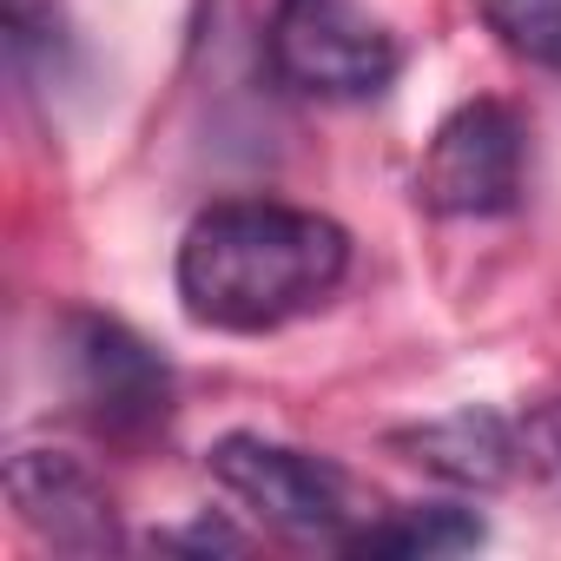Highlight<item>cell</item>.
<instances>
[{"label":"cell","instance_id":"obj_1","mask_svg":"<svg viewBox=\"0 0 561 561\" xmlns=\"http://www.w3.org/2000/svg\"><path fill=\"white\" fill-rule=\"evenodd\" d=\"M351 271V231L277 198H225L179 238V305L205 331L257 337L318 311Z\"/></svg>","mask_w":561,"mask_h":561},{"label":"cell","instance_id":"obj_2","mask_svg":"<svg viewBox=\"0 0 561 561\" xmlns=\"http://www.w3.org/2000/svg\"><path fill=\"white\" fill-rule=\"evenodd\" d=\"M211 476L277 535L311 541V548H351V535L377 515V502L324 456L264 443V436H225L211 443Z\"/></svg>","mask_w":561,"mask_h":561},{"label":"cell","instance_id":"obj_3","mask_svg":"<svg viewBox=\"0 0 561 561\" xmlns=\"http://www.w3.org/2000/svg\"><path fill=\"white\" fill-rule=\"evenodd\" d=\"M264 60L311 100H370L397 80L403 47L357 0H277L264 27Z\"/></svg>","mask_w":561,"mask_h":561},{"label":"cell","instance_id":"obj_4","mask_svg":"<svg viewBox=\"0 0 561 561\" xmlns=\"http://www.w3.org/2000/svg\"><path fill=\"white\" fill-rule=\"evenodd\" d=\"M522 165H528L522 119L502 100H469L436 126L416 165V198L436 218H495L522 198Z\"/></svg>","mask_w":561,"mask_h":561},{"label":"cell","instance_id":"obj_5","mask_svg":"<svg viewBox=\"0 0 561 561\" xmlns=\"http://www.w3.org/2000/svg\"><path fill=\"white\" fill-rule=\"evenodd\" d=\"M60 351H67V390H73L80 416L100 436L133 443V436H152L172 416V370L126 324L80 311V318H67Z\"/></svg>","mask_w":561,"mask_h":561},{"label":"cell","instance_id":"obj_6","mask_svg":"<svg viewBox=\"0 0 561 561\" xmlns=\"http://www.w3.org/2000/svg\"><path fill=\"white\" fill-rule=\"evenodd\" d=\"M8 502L21 515V528L60 554H106L119 548V522H113V495L106 482L67 456V449H14L8 456Z\"/></svg>","mask_w":561,"mask_h":561},{"label":"cell","instance_id":"obj_7","mask_svg":"<svg viewBox=\"0 0 561 561\" xmlns=\"http://www.w3.org/2000/svg\"><path fill=\"white\" fill-rule=\"evenodd\" d=\"M397 449H410V462H423L430 476H443L456 489H502V482H515V423L495 416V410L436 416V423L397 436Z\"/></svg>","mask_w":561,"mask_h":561},{"label":"cell","instance_id":"obj_8","mask_svg":"<svg viewBox=\"0 0 561 561\" xmlns=\"http://www.w3.org/2000/svg\"><path fill=\"white\" fill-rule=\"evenodd\" d=\"M482 541V522L469 508L449 502H423V508H377L344 554H370V561H430V554H462Z\"/></svg>","mask_w":561,"mask_h":561},{"label":"cell","instance_id":"obj_9","mask_svg":"<svg viewBox=\"0 0 561 561\" xmlns=\"http://www.w3.org/2000/svg\"><path fill=\"white\" fill-rule=\"evenodd\" d=\"M476 14L515 60L561 80V0H476Z\"/></svg>","mask_w":561,"mask_h":561},{"label":"cell","instance_id":"obj_10","mask_svg":"<svg viewBox=\"0 0 561 561\" xmlns=\"http://www.w3.org/2000/svg\"><path fill=\"white\" fill-rule=\"evenodd\" d=\"M0 27H8V60L21 80L54 87L67 34H60V8L54 0H0Z\"/></svg>","mask_w":561,"mask_h":561},{"label":"cell","instance_id":"obj_11","mask_svg":"<svg viewBox=\"0 0 561 561\" xmlns=\"http://www.w3.org/2000/svg\"><path fill=\"white\" fill-rule=\"evenodd\" d=\"M515 476L561 502V397H541L528 416H515Z\"/></svg>","mask_w":561,"mask_h":561},{"label":"cell","instance_id":"obj_12","mask_svg":"<svg viewBox=\"0 0 561 561\" xmlns=\"http://www.w3.org/2000/svg\"><path fill=\"white\" fill-rule=\"evenodd\" d=\"M159 541H165V548H225V554L238 548V535H231V528H218V522H192V528L159 535Z\"/></svg>","mask_w":561,"mask_h":561}]
</instances>
